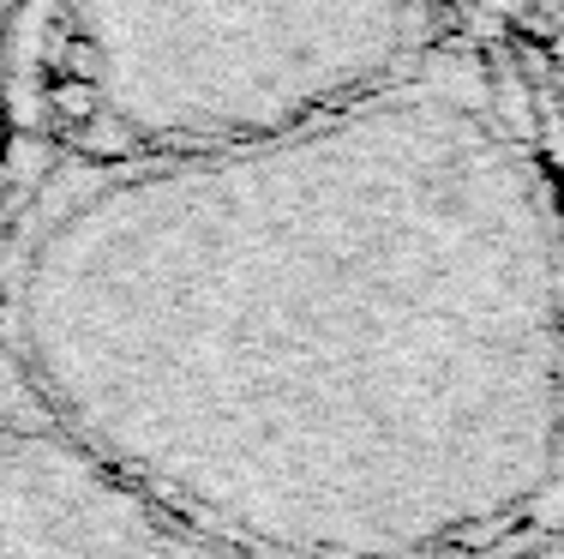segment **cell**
<instances>
[{"label": "cell", "mask_w": 564, "mask_h": 559, "mask_svg": "<svg viewBox=\"0 0 564 559\" xmlns=\"http://www.w3.org/2000/svg\"><path fill=\"white\" fill-rule=\"evenodd\" d=\"M384 97L186 169L36 193L0 350L247 559H475L564 470V265L517 132L445 186L384 169Z\"/></svg>", "instance_id": "6da1fadb"}, {"label": "cell", "mask_w": 564, "mask_h": 559, "mask_svg": "<svg viewBox=\"0 0 564 559\" xmlns=\"http://www.w3.org/2000/svg\"><path fill=\"white\" fill-rule=\"evenodd\" d=\"M0 559H247L85 445L0 350Z\"/></svg>", "instance_id": "7a4b0ae2"}, {"label": "cell", "mask_w": 564, "mask_h": 559, "mask_svg": "<svg viewBox=\"0 0 564 559\" xmlns=\"http://www.w3.org/2000/svg\"><path fill=\"white\" fill-rule=\"evenodd\" d=\"M102 97H109V90H102L97 78H73V73H61L55 85H48V103H55V115L66 127H78V121H90L97 109H109Z\"/></svg>", "instance_id": "3957f363"}, {"label": "cell", "mask_w": 564, "mask_h": 559, "mask_svg": "<svg viewBox=\"0 0 564 559\" xmlns=\"http://www.w3.org/2000/svg\"><path fill=\"white\" fill-rule=\"evenodd\" d=\"M475 559H564V536L558 529H517V536H505L499 548H487Z\"/></svg>", "instance_id": "277c9868"}]
</instances>
